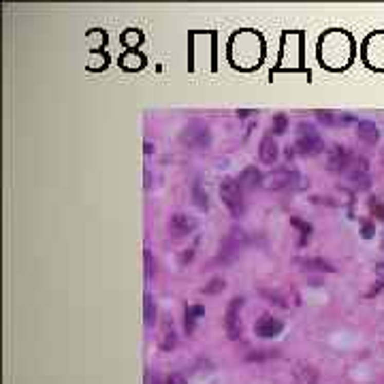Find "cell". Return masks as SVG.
I'll return each mask as SVG.
<instances>
[{"label": "cell", "instance_id": "3957f363", "mask_svg": "<svg viewBox=\"0 0 384 384\" xmlns=\"http://www.w3.org/2000/svg\"><path fill=\"white\" fill-rule=\"evenodd\" d=\"M179 139H181V143L188 145V148H205V145H209V141H211V133H209L207 126L198 124V122H192V124L181 128Z\"/></svg>", "mask_w": 384, "mask_h": 384}, {"label": "cell", "instance_id": "e0dca14e", "mask_svg": "<svg viewBox=\"0 0 384 384\" xmlns=\"http://www.w3.org/2000/svg\"><path fill=\"white\" fill-rule=\"evenodd\" d=\"M154 316H156L154 301H152V297H150V295H145V324H148V326L154 324Z\"/></svg>", "mask_w": 384, "mask_h": 384}, {"label": "cell", "instance_id": "7a4b0ae2", "mask_svg": "<svg viewBox=\"0 0 384 384\" xmlns=\"http://www.w3.org/2000/svg\"><path fill=\"white\" fill-rule=\"evenodd\" d=\"M295 145H297L299 152H303V154H316L322 148V139H320V133L316 131V126H312L307 122L299 124L297 126Z\"/></svg>", "mask_w": 384, "mask_h": 384}, {"label": "cell", "instance_id": "4fadbf2b", "mask_svg": "<svg viewBox=\"0 0 384 384\" xmlns=\"http://www.w3.org/2000/svg\"><path fill=\"white\" fill-rule=\"evenodd\" d=\"M357 135H359L361 141H365V143H369V145L378 143V139H380V131L374 122H359L357 124Z\"/></svg>", "mask_w": 384, "mask_h": 384}, {"label": "cell", "instance_id": "ba28073f", "mask_svg": "<svg viewBox=\"0 0 384 384\" xmlns=\"http://www.w3.org/2000/svg\"><path fill=\"white\" fill-rule=\"evenodd\" d=\"M282 329H284V324L273 316H263L254 326V331L259 337H276L282 333Z\"/></svg>", "mask_w": 384, "mask_h": 384}, {"label": "cell", "instance_id": "ffe728a7", "mask_svg": "<svg viewBox=\"0 0 384 384\" xmlns=\"http://www.w3.org/2000/svg\"><path fill=\"white\" fill-rule=\"evenodd\" d=\"M295 226H297V229H301V233H303V244H305V241L309 239V233H312V226L309 224H305L303 220H299V218H292L290 220Z\"/></svg>", "mask_w": 384, "mask_h": 384}, {"label": "cell", "instance_id": "cb8c5ba5", "mask_svg": "<svg viewBox=\"0 0 384 384\" xmlns=\"http://www.w3.org/2000/svg\"><path fill=\"white\" fill-rule=\"evenodd\" d=\"M154 152V145L150 143V141H148V143H145V154H152Z\"/></svg>", "mask_w": 384, "mask_h": 384}, {"label": "cell", "instance_id": "30bf717a", "mask_svg": "<svg viewBox=\"0 0 384 384\" xmlns=\"http://www.w3.org/2000/svg\"><path fill=\"white\" fill-rule=\"evenodd\" d=\"M297 265L303 267L305 271H322V273L335 271V267L331 263H326L324 259H314V256H309V259H297Z\"/></svg>", "mask_w": 384, "mask_h": 384}, {"label": "cell", "instance_id": "7c38bea8", "mask_svg": "<svg viewBox=\"0 0 384 384\" xmlns=\"http://www.w3.org/2000/svg\"><path fill=\"white\" fill-rule=\"evenodd\" d=\"M318 372L307 363H299L295 367V384H316Z\"/></svg>", "mask_w": 384, "mask_h": 384}, {"label": "cell", "instance_id": "5bb4252c", "mask_svg": "<svg viewBox=\"0 0 384 384\" xmlns=\"http://www.w3.org/2000/svg\"><path fill=\"white\" fill-rule=\"evenodd\" d=\"M237 181H239V186L244 188V190H246V188L250 190V188H254V186H256V184H261V181H263V177H261V173H259V171H256L254 167H248V169L244 171V173L239 175V179H237Z\"/></svg>", "mask_w": 384, "mask_h": 384}, {"label": "cell", "instance_id": "5b68a950", "mask_svg": "<svg viewBox=\"0 0 384 384\" xmlns=\"http://www.w3.org/2000/svg\"><path fill=\"white\" fill-rule=\"evenodd\" d=\"M244 305L239 297L231 299L229 307H226V316H224V329H226V335L231 339H239L241 335V318H239V309Z\"/></svg>", "mask_w": 384, "mask_h": 384}, {"label": "cell", "instance_id": "603a6c76", "mask_svg": "<svg viewBox=\"0 0 384 384\" xmlns=\"http://www.w3.org/2000/svg\"><path fill=\"white\" fill-rule=\"evenodd\" d=\"M372 211L376 213L380 220H384V205H382V203H374V205H372Z\"/></svg>", "mask_w": 384, "mask_h": 384}, {"label": "cell", "instance_id": "d6986e66", "mask_svg": "<svg viewBox=\"0 0 384 384\" xmlns=\"http://www.w3.org/2000/svg\"><path fill=\"white\" fill-rule=\"evenodd\" d=\"M286 124H288L286 116H282V113H280V116H276V118H273V133H276V135H282L284 131H286Z\"/></svg>", "mask_w": 384, "mask_h": 384}, {"label": "cell", "instance_id": "8992f818", "mask_svg": "<svg viewBox=\"0 0 384 384\" xmlns=\"http://www.w3.org/2000/svg\"><path fill=\"white\" fill-rule=\"evenodd\" d=\"M196 229V222L194 218H190L188 213H173L169 220V231L173 233L175 237H184V235H188Z\"/></svg>", "mask_w": 384, "mask_h": 384}, {"label": "cell", "instance_id": "277c9868", "mask_svg": "<svg viewBox=\"0 0 384 384\" xmlns=\"http://www.w3.org/2000/svg\"><path fill=\"white\" fill-rule=\"evenodd\" d=\"M299 184V175L295 171H288V169H278L273 173H267L263 177V186L269 188V190H282V188H290V186H297Z\"/></svg>", "mask_w": 384, "mask_h": 384}, {"label": "cell", "instance_id": "d4e9b609", "mask_svg": "<svg viewBox=\"0 0 384 384\" xmlns=\"http://www.w3.org/2000/svg\"><path fill=\"white\" fill-rule=\"evenodd\" d=\"M145 188H150V171H145Z\"/></svg>", "mask_w": 384, "mask_h": 384}, {"label": "cell", "instance_id": "9c48e42d", "mask_svg": "<svg viewBox=\"0 0 384 384\" xmlns=\"http://www.w3.org/2000/svg\"><path fill=\"white\" fill-rule=\"evenodd\" d=\"M346 173H348V177H350L354 184L367 186V181H369V177H367L369 167H367V160H365V158H357L354 162H350V164L346 167Z\"/></svg>", "mask_w": 384, "mask_h": 384}, {"label": "cell", "instance_id": "52a82bcc", "mask_svg": "<svg viewBox=\"0 0 384 384\" xmlns=\"http://www.w3.org/2000/svg\"><path fill=\"white\" fill-rule=\"evenodd\" d=\"M326 162L331 171H346V167L350 164V150L344 145H333L326 154Z\"/></svg>", "mask_w": 384, "mask_h": 384}, {"label": "cell", "instance_id": "6da1fadb", "mask_svg": "<svg viewBox=\"0 0 384 384\" xmlns=\"http://www.w3.org/2000/svg\"><path fill=\"white\" fill-rule=\"evenodd\" d=\"M220 196H222L224 205L229 207V211L233 213L235 218H239L241 213H244V209H246V205H244V188L239 186L237 179L226 177L220 184Z\"/></svg>", "mask_w": 384, "mask_h": 384}, {"label": "cell", "instance_id": "2e32d148", "mask_svg": "<svg viewBox=\"0 0 384 384\" xmlns=\"http://www.w3.org/2000/svg\"><path fill=\"white\" fill-rule=\"evenodd\" d=\"M203 314V307H198V305H190L186 309V331L192 333L194 331V322H196V316H201Z\"/></svg>", "mask_w": 384, "mask_h": 384}, {"label": "cell", "instance_id": "ac0fdd59", "mask_svg": "<svg viewBox=\"0 0 384 384\" xmlns=\"http://www.w3.org/2000/svg\"><path fill=\"white\" fill-rule=\"evenodd\" d=\"M222 288H224V280H222V278H213V280L209 282V286L203 288V292H207V295H216V292H220Z\"/></svg>", "mask_w": 384, "mask_h": 384}, {"label": "cell", "instance_id": "8fae6325", "mask_svg": "<svg viewBox=\"0 0 384 384\" xmlns=\"http://www.w3.org/2000/svg\"><path fill=\"white\" fill-rule=\"evenodd\" d=\"M259 156L265 164H273L278 160V145H276L273 137H263L261 145H259Z\"/></svg>", "mask_w": 384, "mask_h": 384}, {"label": "cell", "instance_id": "7402d4cb", "mask_svg": "<svg viewBox=\"0 0 384 384\" xmlns=\"http://www.w3.org/2000/svg\"><path fill=\"white\" fill-rule=\"evenodd\" d=\"M167 384H188V382L184 380V376L173 374V376H169V378H167Z\"/></svg>", "mask_w": 384, "mask_h": 384}, {"label": "cell", "instance_id": "9a60e30c", "mask_svg": "<svg viewBox=\"0 0 384 384\" xmlns=\"http://www.w3.org/2000/svg\"><path fill=\"white\" fill-rule=\"evenodd\" d=\"M175 344H177V339H175L173 324L164 322L162 324V335H160V348L162 350H171V348H175Z\"/></svg>", "mask_w": 384, "mask_h": 384}, {"label": "cell", "instance_id": "44dd1931", "mask_svg": "<svg viewBox=\"0 0 384 384\" xmlns=\"http://www.w3.org/2000/svg\"><path fill=\"white\" fill-rule=\"evenodd\" d=\"M201 186H198V181L194 184V196H196V205L201 207V209H207V196H201Z\"/></svg>", "mask_w": 384, "mask_h": 384}]
</instances>
